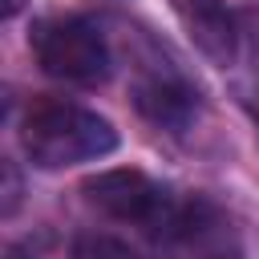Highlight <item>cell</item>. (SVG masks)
Listing matches in <instances>:
<instances>
[{
	"instance_id": "obj_1",
	"label": "cell",
	"mask_w": 259,
	"mask_h": 259,
	"mask_svg": "<svg viewBox=\"0 0 259 259\" xmlns=\"http://www.w3.org/2000/svg\"><path fill=\"white\" fill-rule=\"evenodd\" d=\"M20 146L32 166L65 170L77 162H93L117 150V130L73 101H36L20 125Z\"/></svg>"
},
{
	"instance_id": "obj_2",
	"label": "cell",
	"mask_w": 259,
	"mask_h": 259,
	"mask_svg": "<svg viewBox=\"0 0 259 259\" xmlns=\"http://www.w3.org/2000/svg\"><path fill=\"white\" fill-rule=\"evenodd\" d=\"M28 45L49 77L73 81V85H97L109 77V49L105 36L77 16H53L32 24Z\"/></svg>"
},
{
	"instance_id": "obj_3",
	"label": "cell",
	"mask_w": 259,
	"mask_h": 259,
	"mask_svg": "<svg viewBox=\"0 0 259 259\" xmlns=\"http://www.w3.org/2000/svg\"><path fill=\"white\" fill-rule=\"evenodd\" d=\"M81 194L101 214L121 219V223H142L154 235L162 231V223H166V214L174 206L166 198V190L142 170H101V174L81 182Z\"/></svg>"
},
{
	"instance_id": "obj_4",
	"label": "cell",
	"mask_w": 259,
	"mask_h": 259,
	"mask_svg": "<svg viewBox=\"0 0 259 259\" xmlns=\"http://www.w3.org/2000/svg\"><path fill=\"white\" fill-rule=\"evenodd\" d=\"M158 239H166L182 259H239L243 251V239L227 219V210H219L202 194L170 206Z\"/></svg>"
},
{
	"instance_id": "obj_5",
	"label": "cell",
	"mask_w": 259,
	"mask_h": 259,
	"mask_svg": "<svg viewBox=\"0 0 259 259\" xmlns=\"http://www.w3.org/2000/svg\"><path fill=\"white\" fill-rule=\"evenodd\" d=\"M170 8L206 61H214L223 69L235 61L239 32H235V16H231L227 0H170Z\"/></svg>"
},
{
	"instance_id": "obj_6",
	"label": "cell",
	"mask_w": 259,
	"mask_h": 259,
	"mask_svg": "<svg viewBox=\"0 0 259 259\" xmlns=\"http://www.w3.org/2000/svg\"><path fill=\"white\" fill-rule=\"evenodd\" d=\"M134 101H138V109H142L154 125H166V130L182 134V130L190 125L194 109H198V89L186 85V81H182L178 73H170V69H150V73L138 77Z\"/></svg>"
},
{
	"instance_id": "obj_7",
	"label": "cell",
	"mask_w": 259,
	"mask_h": 259,
	"mask_svg": "<svg viewBox=\"0 0 259 259\" xmlns=\"http://www.w3.org/2000/svg\"><path fill=\"white\" fill-rule=\"evenodd\" d=\"M73 259H142V255H138L125 239H117V235H97V231H89V235H77Z\"/></svg>"
},
{
	"instance_id": "obj_8",
	"label": "cell",
	"mask_w": 259,
	"mask_h": 259,
	"mask_svg": "<svg viewBox=\"0 0 259 259\" xmlns=\"http://www.w3.org/2000/svg\"><path fill=\"white\" fill-rule=\"evenodd\" d=\"M16 8H20V0H4V16H16Z\"/></svg>"
}]
</instances>
